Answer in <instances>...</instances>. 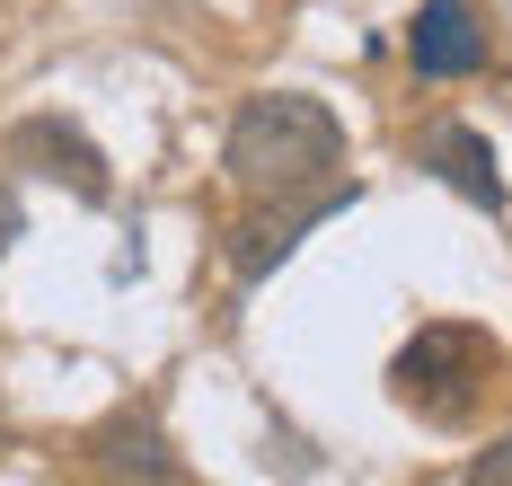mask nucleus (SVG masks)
<instances>
[{"label":"nucleus","instance_id":"1","mask_svg":"<svg viewBox=\"0 0 512 486\" xmlns=\"http://www.w3.org/2000/svg\"><path fill=\"white\" fill-rule=\"evenodd\" d=\"M221 168L248 186L256 204H301V195H336L345 177V124L301 98V89H265L239 107L230 142H221Z\"/></svg>","mask_w":512,"mask_h":486},{"label":"nucleus","instance_id":"2","mask_svg":"<svg viewBox=\"0 0 512 486\" xmlns=\"http://www.w3.org/2000/svg\"><path fill=\"white\" fill-rule=\"evenodd\" d=\"M389 389H398V407H415L424 425H468L504 389V345L486 327H468V319H433V327H415L407 345H398Z\"/></svg>","mask_w":512,"mask_h":486},{"label":"nucleus","instance_id":"3","mask_svg":"<svg viewBox=\"0 0 512 486\" xmlns=\"http://www.w3.org/2000/svg\"><path fill=\"white\" fill-rule=\"evenodd\" d=\"M407 62L424 80H468V71H486V18H477V0H424L407 27Z\"/></svg>","mask_w":512,"mask_h":486},{"label":"nucleus","instance_id":"4","mask_svg":"<svg viewBox=\"0 0 512 486\" xmlns=\"http://www.w3.org/2000/svg\"><path fill=\"white\" fill-rule=\"evenodd\" d=\"M9 160L18 168H36V177H62L71 195H89V204H106L115 195V177H106V160L62 124V115H27L18 133H9Z\"/></svg>","mask_w":512,"mask_h":486},{"label":"nucleus","instance_id":"5","mask_svg":"<svg viewBox=\"0 0 512 486\" xmlns=\"http://www.w3.org/2000/svg\"><path fill=\"white\" fill-rule=\"evenodd\" d=\"M424 160L442 168V177L460 186L468 204H486V213H504V177H495V151H486V142H477L468 124H433V133H424Z\"/></svg>","mask_w":512,"mask_h":486},{"label":"nucleus","instance_id":"6","mask_svg":"<svg viewBox=\"0 0 512 486\" xmlns=\"http://www.w3.org/2000/svg\"><path fill=\"white\" fill-rule=\"evenodd\" d=\"M98 469H115V478H124V469H142V478H186L151 425H106L98 433Z\"/></svg>","mask_w":512,"mask_h":486},{"label":"nucleus","instance_id":"7","mask_svg":"<svg viewBox=\"0 0 512 486\" xmlns=\"http://www.w3.org/2000/svg\"><path fill=\"white\" fill-rule=\"evenodd\" d=\"M468 486H512V433H504V442H486V451L468 460Z\"/></svg>","mask_w":512,"mask_h":486},{"label":"nucleus","instance_id":"8","mask_svg":"<svg viewBox=\"0 0 512 486\" xmlns=\"http://www.w3.org/2000/svg\"><path fill=\"white\" fill-rule=\"evenodd\" d=\"M9 230H18V213H9V195H0V239H9Z\"/></svg>","mask_w":512,"mask_h":486}]
</instances>
